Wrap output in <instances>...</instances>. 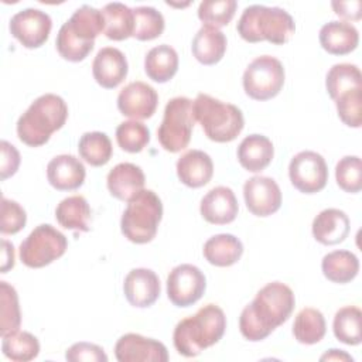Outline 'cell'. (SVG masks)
<instances>
[{"label":"cell","instance_id":"1","mask_svg":"<svg viewBox=\"0 0 362 362\" xmlns=\"http://www.w3.org/2000/svg\"><path fill=\"white\" fill-rule=\"evenodd\" d=\"M294 304V293L288 286L280 281L267 283L256 293L253 301L242 310L239 317L240 334L252 342L267 338L288 320Z\"/></svg>","mask_w":362,"mask_h":362},{"label":"cell","instance_id":"2","mask_svg":"<svg viewBox=\"0 0 362 362\" xmlns=\"http://www.w3.org/2000/svg\"><path fill=\"white\" fill-rule=\"evenodd\" d=\"M225 329L226 317L223 310L215 304H206L195 315L184 318L175 325L173 342L180 355L194 358L219 342Z\"/></svg>","mask_w":362,"mask_h":362},{"label":"cell","instance_id":"3","mask_svg":"<svg viewBox=\"0 0 362 362\" xmlns=\"http://www.w3.org/2000/svg\"><path fill=\"white\" fill-rule=\"evenodd\" d=\"M66 117L68 106L61 96L55 93L41 95L18 117L17 136L24 144L40 147L65 124Z\"/></svg>","mask_w":362,"mask_h":362},{"label":"cell","instance_id":"4","mask_svg":"<svg viewBox=\"0 0 362 362\" xmlns=\"http://www.w3.org/2000/svg\"><path fill=\"white\" fill-rule=\"evenodd\" d=\"M105 30L100 10L83 4L64 23L57 34L55 45L59 55L71 62L83 61L93 49L95 38Z\"/></svg>","mask_w":362,"mask_h":362},{"label":"cell","instance_id":"5","mask_svg":"<svg viewBox=\"0 0 362 362\" xmlns=\"http://www.w3.org/2000/svg\"><path fill=\"white\" fill-rule=\"evenodd\" d=\"M236 30L247 42L269 41L281 45L290 41L296 31V24L284 8L252 4L243 10Z\"/></svg>","mask_w":362,"mask_h":362},{"label":"cell","instance_id":"6","mask_svg":"<svg viewBox=\"0 0 362 362\" xmlns=\"http://www.w3.org/2000/svg\"><path fill=\"white\" fill-rule=\"evenodd\" d=\"M192 110L195 120L199 122L206 137L216 143L235 140L245 126L243 113L238 106L206 93H199L195 98Z\"/></svg>","mask_w":362,"mask_h":362},{"label":"cell","instance_id":"7","mask_svg":"<svg viewBox=\"0 0 362 362\" xmlns=\"http://www.w3.org/2000/svg\"><path fill=\"white\" fill-rule=\"evenodd\" d=\"M127 202L120 219L122 233L133 243L151 242L163 218L161 199L154 191L141 189Z\"/></svg>","mask_w":362,"mask_h":362},{"label":"cell","instance_id":"8","mask_svg":"<svg viewBox=\"0 0 362 362\" xmlns=\"http://www.w3.org/2000/svg\"><path fill=\"white\" fill-rule=\"evenodd\" d=\"M194 123L192 100L185 96L170 99L165 105L161 124L157 129V139L161 147L170 153L184 150L191 140Z\"/></svg>","mask_w":362,"mask_h":362},{"label":"cell","instance_id":"9","mask_svg":"<svg viewBox=\"0 0 362 362\" xmlns=\"http://www.w3.org/2000/svg\"><path fill=\"white\" fill-rule=\"evenodd\" d=\"M68 247L64 233L48 223L38 225L20 245V259L31 269L44 267L59 259Z\"/></svg>","mask_w":362,"mask_h":362},{"label":"cell","instance_id":"10","mask_svg":"<svg viewBox=\"0 0 362 362\" xmlns=\"http://www.w3.org/2000/svg\"><path fill=\"white\" fill-rule=\"evenodd\" d=\"M284 66L272 55L255 58L243 74V89L255 100H267L279 95L284 85Z\"/></svg>","mask_w":362,"mask_h":362},{"label":"cell","instance_id":"11","mask_svg":"<svg viewBox=\"0 0 362 362\" xmlns=\"http://www.w3.org/2000/svg\"><path fill=\"white\" fill-rule=\"evenodd\" d=\"M288 177L294 188L304 194H315L324 189L328 181V167L324 157L315 151L297 153L288 165Z\"/></svg>","mask_w":362,"mask_h":362},{"label":"cell","instance_id":"12","mask_svg":"<svg viewBox=\"0 0 362 362\" xmlns=\"http://www.w3.org/2000/svg\"><path fill=\"white\" fill-rule=\"evenodd\" d=\"M206 288L204 273L194 264L184 263L175 266L167 277L168 300L177 307L195 304Z\"/></svg>","mask_w":362,"mask_h":362},{"label":"cell","instance_id":"13","mask_svg":"<svg viewBox=\"0 0 362 362\" xmlns=\"http://www.w3.org/2000/svg\"><path fill=\"white\" fill-rule=\"evenodd\" d=\"M10 33L25 48H38L49 37L51 17L38 8H24L16 13L10 20Z\"/></svg>","mask_w":362,"mask_h":362},{"label":"cell","instance_id":"14","mask_svg":"<svg viewBox=\"0 0 362 362\" xmlns=\"http://www.w3.org/2000/svg\"><path fill=\"white\" fill-rule=\"evenodd\" d=\"M246 208L256 216H269L279 211L281 205V191L270 177L255 175L243 185Z\"/></svg>","mask_w":362,"mask_h":362},{"label":"cell","instance_id":"15","mask_svg":"<svg viewBox=\"0 0 362 362\" xmlns=\"http://www.w3.org/2000/svg\"><path fill=\"white\" fill-rule=\"evenodd\" d=\"M119 362H167L168 352L163 342L140 334H124L115 345Z\"/></svg>","mask_w":362,"mask_h":362},{"label":"cell","instance_id":"16","mask_svg":"<svg viewBox=\"0 0 362 362\" xmlns=\"http://www.w3.org/2000/svg\"><path fill=\"white\" fill-rule=\"evenodd\" d=\"M158 103V95L153 86L136 81L126 85L117 96V109L123 116L133 120L148 119L154 115Z\"/></svg>","mask_w":362,"mask_h":362},{"label":"cell","instance_id":"17","mask_svg":"<svg viewBox=\"0 0 362 362\" xmlns=\"http://www.w3.org/2000/svg\"><path fill=\"white\" fill-rule=\"evenodd\" d=\"M123 291L133 307H150L157 301L161 291L158 276L150 269H133L124 277Z\"/></svg>","mask_w":362,"mask_h":362},{"label":"cell","instance_id":"18","mask_svg":"<svg viewBox=\"0 0 362 362\" xmlns=\"http://www.w3.org/2000/svg\"><path fill=\"white\" fill-rule=\"evenodd\" d=\"M202 218L214 225H226L235 221L239 205L235 192L229 187H215L201 199L199 206Z\"/></svg>","mask_w":362,"mask_h":362},{"label":"cell","instance_id":"19","mask_svg":"<svg viewBox=\"0 0 362 362\" xmlns=\"http://www.w3.org/2000/svg\"><path fill=\"white\" fill-rule=\"evenodd\" d=\"M127 71L129 65L124 54L115 47L99 49L92 64L95 81L106 89H113L120 85L127 76Z\"/></svg>","mask_w":362,"mask_h":362},{"label":"cell","instance_id":"20","mask_svg":"<svg viewBox=\"0 0 362 362\" xmlns=\"http://www.w3.org/2000/svg\"><path fill=\"white\" fill-rule=\"evenodd\" d=\"M86 177L85 165L72 154L55 156L47 165V178L58 191L78 189Z\"/></svg>","mask_w":362,"mask_h":362},{"label":"cell","instance_id":"21","mask_svg":"<svg viewBox=\"0 0 362 362\" xmlns=\"http://www.w3.org/2000/svg\"><path fill=\"white\" fill-rule=\"evenodd\" d=\"M146 177L143 170L133 163H119L106 178L107 189L112 197L120 201H130L141 189H144Z\"/></svg>","mask_w":362,"mask_h":362},{"label":"cell","instance_id":"22","mask_svg":"<svg viewBox=\"0 0 362 362\" xmlns=\"http://www.w3.org/2000/svg\"><path fill=\"white\" fill-rule=\"evenodd\" d=\"M177 175L189 188L204 187L214 175L212 158L205 151L189 150L178 158Z\"/></svg>","mask_w":362,"mask_h":362},{"label":"cell","instance_id":"23","mask_svg":"<svg viewBox=\"0 0 362 362\" xmlns=\"http://www.w3.org/2000/svg\"><path fill=\"white\" fill-rule=\"evenodd\" d=\"M348 233L349 218L341 209L327 208L313 221V236L322 245H338L345 240Z\"/></svg>","mask_w":362,"mask_h":362},{"label":"cell","instance_id":"24","mask_svg":"<svg viewBox=\"0 0 362 362\" xmlns=\"http://www.w3.org/2000/svg\"><path fill=\"white\" fill-rule=\"evenodd\" d=\"M359 34L348 21H329L320 30L321 47L332 55H345L358 47Z\"/></svg>","mask_w":362,"mask_h":362},{"label":"cell","instance_id":"25","mask_svg":"<svg viewBox=\"0 0 362 362\" xmlns=\"http://www.w3.org/2000/svg\"><path fill=\"white\" fill-rule=\"evenodd\" d=\"M273 156V143L263 134H249L238 147V160L240 165L252 173L264 170L272 163Z\"/></svg>","mask_w":362,"mask_h":362},{"label":"cell","instance_id":"26","mask_svg":"<svg viewBox=\"0 0 362 362\" xmlns=\"http://www.w3.org/2000/svg\"><path fill=\"white\" fill-rule=\"evenodd\" d=\"M192 55L204 65H214L222 59L226 51V37L215 27L202 25L192 40Z\"/></svg>","mask_w":362,"mask_h":362},{"label":"cell","instance_id":"27","mask_svg":"<svg viewBox=\"0 0 362 362\" xmlns=\"http://www.w3.org/2000/svg\"><path fill=\"white\" fill-rule=\"evenodd\" d=\"M202 250L205 259L211 264L218 267H228L240 259L243 253V245L235 235L219 233L209 238L204 243Z\"/></svg>","mask_w":362,"mask_h":362},{"label":"cell","instance_id":"28","mask_svg":"<svg viewBox=\"0 0 362 362\" xmlns=\"http://www.w3.org/2000/svg\"><path fill=\"white\" fill-rule=\"evenodd\" d=\"M92 211L82 195H71L64 198L55 209V218L58 223L65 229L88 232Z\"/></svg>","mask_w":362,"mask_h":362},{"label":"cell","instance_id":"29","mask_svg":"<svg viewBox=\"0 0 362 362\" xmlns=\"http://www.w3.org/2000/svg\"><path fill=\"white\" fill-rule=\"evenodd\" d=\"M144 71L150 79L158 83L170 81L178 71V54L168 44L151 48L144 58Z\"/></svg>","mask_w":362,"mask_h":362},{"label":"cell","instance_id":"30","mask_svg":"<svg viewBox=\"0 0 362 362\" xmlns=\"http://www.w3.org/2000/svg\"><path fill=\"white\" fill-rule=\"evenodd\" d=\"M105 20V35L113 41H123L133 35L134 16L133 8L123 3H107L102 10Z\"/></svg>","mask_w":362,"mask_h":362},{"label":"cell","instance_id":"31","mask_svg":"<svg viewBox=\"0 0 362 362\" xmlns=\"http://www.w3.org/2000/svg\"><path fill=\"white\" fill-rule=\"evenodd\" d=\"M321 269L329 281L345 284L356 277L359 260L349 250H334L322 257Z\"/></svg>","mask_w":362,"mask_h":362},{"label":"cell","instance_id":"32","mask_svg":"<svg viewBox=\"0 0 362 362\" xmlns=\"http://www.w3.org/2000/svg\"><path fill=\"white\" fill-rule=\"evenodd\" d=\"M325 86L329 98L332 100H337L345 92H349L354 89H362L361 71L354 64H348V62L335 64L331 66V69L327 74Z\"/></svg>","mask_w":362,"mask_h":362},{"label":"cell","instance_id":"33","mask_svg":"<svg viewBox=\"0 0 362 362\" xmlns=\"http://www.w3.org/2000/svg\"><path fill=\"white\" fill-rule=\"evenodd\" d=\"M327 331V324L322 313L315 308H303L294 320L293 334L300 344L313 345L320 342Z\"/></svg>","mask_w":362,"mask_h":362},{"label":"cell","instance_id":"34","mask_svg":"<svg viewBox=\"0 0 362 362\" xmlns=\"http://www.w3.org/2000/svg\"><path fill=\"white\" fill-rule=\"evenodd\" d=\"M78 151L81 158L93 167L105 165L113 153L112 141L103 132H86L81 136Z\"/></svg>","mask_w":362,"mask_h":362},{"label":"cell","instance_id":"35","mask_svg":"<svg viewBox=\"0 0 362 362\" xmlns=\"http://www.w3.org/2000/svg\"><path fill=\"white\" fill-rule=\"evenodd\" d=\"M361 320L362 313L358 307L346 305L339 308L332 322L335 338L346 345H359L362 341Z\"/></svg>","mask_w":362,"mask_h":362},{"label":"cell","instance_id":"36","mask_svg":"<svg viewBox=\"0 0 362 362\" xmlns=\"http://www.w3.org/2000/svg\"><path fill=\"white\" fill-rule=\"evenodd\" d=\"M1 351L6 358L14 362H28L38 356L40 342L27 331H16L3 337Z\"/></svg>","mask_w":362,"mask_h":362},{"label":"cell","instance_id":"37","mask_svg":"<svg viewBox=\"0 0 362 362\" xmlns=\"http://www.w3.org/2000/svg\"><path fill=\"white\" fill-rule=\"evenodd\" d=\"M21 324V313L18 296L13 286L0 281V334L1 337L18 331Z\"/></svg>","mask_w":362,"mask_h":362},{"label":"cell","instance_id":"38","mask_svg":"<svg viewBox=\"0 0 362 362\" xmlns=\"http://www.w3.org/2000/svg\"><path fill=\"white\" fill-rule=\"evenodd\" d=\"M134 31L133 35L139 41H150L160 37L165 23L163 14L150 6H139L133 8Z\"/></svg>","mask_w":362,"mask_h":362},{"label":"cell","instance_id":"39","mask_svg":"<svg viewBox=\"0 0 362 362\" xmlns=\"http://www.w3.org/2000/svg\"><path fill=\"white\" fill-rule=\"evenodd\" d=\"M116 141L127 153H140L150 141V130L139 120H127L116 127Z\"/></svg>","mask_w":362,"mask_h":362},{"label":"cell","instance_id":"40","mask_svg":"<svg viewBox=\"0 0 362 362\" xmlns=\"http://www.w3.org/2000/svg\"><path fill=\"white\" fill-rule=\"evenodd\" d=\"M236 7L235 0H205L198 7V17L205 25L219 28L230 23Z\"/></svg>","mask_w":362,"mask_h":362},{"label":"cell","instance_id":"41","mask_svg":"<svg viewBox=\"0 0 362 362\" xmlns=\"http://www.w3.org/2000/svg\"><path fill=\"white\" fill-rule=\"evenodd\" d=\"M337 184L345 192H359L362 189V163L358 156L342 157L335 167Z\"/></svg>","mask_w":362,"mask_h":362},{"label":"cell","instance_id":"42","mask_svg":"<svg viewBox=\"0 0 362 362\" xmlns=\"http://www.w3.org/2000/svg\"><path fill=\"white\" fill-rule=\"evenodd\" d=\"M337 112L339 119L349 127H361L362 123V89H354L342 93L337 100Z\"/></svg>","mask_w":362,"mask_h":362},{"label":"cell","instance_id":"43","mask_svg":"<svg viewBox=\"0 0 362 362\" xmlns=\"http://www.w3.org/2000/svg\"><path fill=\"white\" fill-rule=\"evenodd\" d=\"M25 222H27V214L24 208L18 202L3 197L0 232L3 235H14L25 226Z\"/></svg>","mask_w":362,"mask_h":362},{"label":"cell","instance_id":"44","mask_svg":"<svg viewBox=\"0 0 362 362\" xmlns=\"http://www.w3.org/2000/svg\"><path fill=\"white\" fill-rule=\"evenodd\" d=\"M65 359L69 362H107V355L99 345L90 342H76L66 349Z\"/></svg>","mask_w":362,"mask_h":362},{"label":"cell","instance_id":"45","mask_svg":"<svg viewBox=\"0 0 362 362\" xmlns=\"http://www.w3.org/2000/svg\"><path fill=\"white\" fill-rule=\"evenodd\" d=\"M0 147H1L0 177H1V180H6L17 173L18 165H20V153L13 144H10L6 140H3L0 143Z\"/></svg>","mask_w":362,"mask_h":362},{"label":"cell","instance_id":"46","mask_svg":"<svg viewBox=\"0 0 362 362\" xmlns=\"http://www.w3.org/2000/svg\"><path fill=\"white\" fill-rule=\"evenodd\" d=\"M332 8L335 10V14L345 20H359L361 18V7L362 3L359 0L354 1H332Z\"/></svg>","mask_w":362,"mask_h":362},{"label":"cell","instance_id":"47","mask_svg":"<svg viewBox=\"0 0 362 362\" xmlns=\"http://www.w3.org/2000/svg\"><path fill=\"white\" fill-rule=\"evenodd\" d=\"M1 273H7L10 269L14 267V246L6 239L1 240Z\"/></svg>","mask_w":362,"mask_h":362},{"label":"cell","instance_id":"48","mask_svg":"<svg viewBox=\"0 0 362 362\" xmlns=\"http://www.w3.org/2000/svg\"><path fill=\"white\" fill-rule=\"evenodd\" d=\"M321 361H354L351 355L341 349H329L327 354L321 356Z\"/></svg>","mask_w":362,"mask_h":362}]
</instances>
